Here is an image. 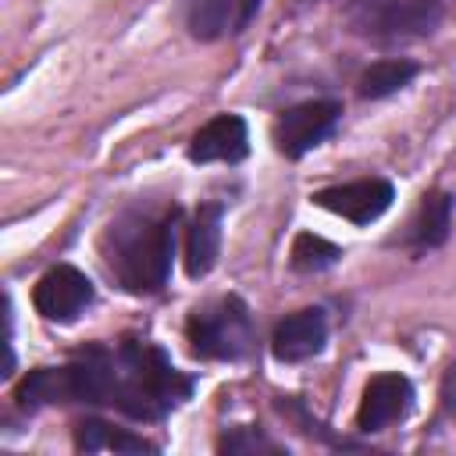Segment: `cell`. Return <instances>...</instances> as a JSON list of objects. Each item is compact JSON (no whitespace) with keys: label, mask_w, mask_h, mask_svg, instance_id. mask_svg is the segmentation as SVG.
<instances>
[{"label":"cell","mask_w":456,"mask_h":456,"mask_svg":"<svg viewBox=\"0 0 456 456\" xmlns=\"http://www.w3.org/2000/svg\"><path fill=\"white\" fill-rule=\"evenodd\" d=\"M192 381L171 367V360L139 338H121L114 349L89 346L75 353L64 367H36L18 385L14 399L21 410H39L53 403H107L135 420L167 417Z\"/></svg>","instance_id":"cell-1"},{"label":"cell","mask_w":456,"mask_h":456,"mask_svg":"<svg viewBox=\"0 0 456 456\" xmlns=\"http://www.w3.org/2000/svg\"><path fill=\"white\" fill-rule=\"evenodd\" d=\"M175 228H178V207L164 214L125 210L121 217H114L100 242L107 274L132 296L160 292L171 278Z\"/></svg>","instance_id":"cell-2"},{"label":"cell","mask_w":456,"mask_h":456,"mask_svg":"<svg viewBox=\"0 0 456 456\" xmlns=\"http://www.w3.org/2000/svg\"><path fill=\"white\" fill-rule=\"evenodd\" d=\"M185 338L200 360H242L256 342L249 306L239 296L214 299L192 310V317L185 321Z\"/></svg>","instance_id":"cell-3"},{"label":"cell","mask_w":456,"mask_h":456,"mask_svg":"<svg viewBox=\"0 0 456 456\" xmlns=\"http://www.w3.org/2000/svg\"><path fill=\"white\" fill-rule=\"evenodd\" d=\"M346 21L356 36L392 43L435 32V25L442 21V7L438 0H349Z\"/></svg>","instance_id":"cell-4"},{"label":"cell","mask_w":456,"mask_h":456,"mask_svg":"<svg viewBox=\"0 0 456 456\" xmlns=\"http://www.w3.org/2000/svg\"><path fill=\"white\" fill-rule=\"evenodd\" d=\"M338 118H342V103L338 100H306V103L289 107L274 121L278 153H285L289 160H299L303 153H310L314 146H321L335 132Z\"/></svg>","instance_id":"cell-5"},{"label":"cell","mask_w":456,"mask_h":456,"mask_svg":"<svg viewBox=\"0 0 456 456\" xmlns=\"http://www.w3.org/2000/svg\"><path fill=\"white\" fill-rule=\"evenodd\" d=\"M93 299H96L93 281H89L78 267H71V264L50 267V271L36 281V289H32V306H36V314H39L43 321H57V324L78 321V317L93 306Z\"/></svg>","instance_id":"cell-6"},{"label":"cell","mask_w":456,"mask_h":456,"mask_svg":"<svg viewBox=\"0 0 456 456\" xmlns=\"http://www.w3.org/2000/svg\"><path fill=\"white\" fill-rule=\"evenodd\" d=\"M395 200L392 182L385 178H360V182H346V185H328L321 192H314V203L353 221V224H370L378 221Z\"/></svg>","instance_id":"cell-7"},{"label":"cell","mask_w":456,"mask_h":456,"mask_svg":"<svg viewBox=\"0 0 456 456\" xmlns=\"http://www.w3.org/2000/svg\"><path fill=\"white\" fill-rule=\"evenodd\" d=\"M410 410H413V385H410V378L395 374V370H385V374H374L367 381L360 410H356V428L374 435V431H385L388 424L403 420Z\"/></svg>","instance_id":"cell-8"},{"label":"cell","mask_w":456,"mask_h":456,"mask_svg":"<svg viewBox=\"0 0 456 456\" xmlns=\"http://www.w3.org/2000/svg\"><path fill=\"white\" fill-rule=\"evenodd\" d=\"M324 342H328V317L321 306H306L274 324L271 353L281 363H303V360L317 356L324 349Z\"/></svg>","instance_id":"cell-9"},{"label":"cell","mask_w":456,"mask_h":456,"mask_svg":"<svg viewBox=\"0 0 456 456\" xmlns=\"http://www.w3.org/2000/svg\"><path fill=\"white\" fill-rule=\"evenodd\" d=\"M249 153V132L239 114H217L210 118L189 142V160L192 164H239Z\"/></svg>","instance_id":"cell-10"},{"label":"cell","mask_w":456,"mask_h":456,"mask_svg":"<svg viewBox=\"0 0 456 456\" xmlns=\"http://www.w3.org/2000/svg\"><path fill=\"white\" fill-rule=\"evenodd\" d=\"M221 221H224L221 203L196 207V217L185 232V274L189 278H207L214 271L217 253H221Z\"/></svg>","instance_id":"cell-11"},{"label":"cell","mask_w":456,"mask_h":456,"mask_svg":"<svg viewBox=\"0 0 456 456\" xmlns=\"http://www.w3.org/2000/svg\"><path fill=\"white\" fill-rule=\"evenodd\" d=\"M449 228H452V196L449 192L424 196V203L417 210V221L410 228L413 246L417 249H438L449 239Z\"/></svg>","instance_id":"cell-12"},{"label":"cell","mask_w":456,"mask_h":456,"mask_svg":"<svg viewBox=\"0 0 456 456\" xmlns=\"http://www.w3.org/2000/svg\"><path fill=\"white\" fill-rule=\"evenodd\" d=\"M75 449L82 452H100V449H110V452H153V445L132 431H121V428H110L96 417L82 420L75 428Z\"/></svg>","instance_id":"cell-13"},{"label":"cell","mask_w":456,"mask_h":456,"mask_svg":"<svg viewBox=\"0 0 456 456\" xmlns=\"http://www.w3.org/2000/svg\"><path fill=\"white\" fill-rule=\"evenodd\" d=\"M185 25L196 39H217L228 28H239V0H192L185 11Z\"/></svg>","instance_id":"cell-14"},{"label":"cell","mask_w":456,"mask_h":456,"mask_svg":"<svg viewBox=\"0 0 456 456\" xmlns=\"http://www.w3.org/2000/svg\"><path fill=\"white\" fill-rule=\"evenodd\" d=\"M413 75H417V64H413V61H399V57L374 61V64L360 75V96H363V100L392 96V93H399L403 86H410Z\"/></svg>","instance_id":"cell-15"},{"label":"cell","mask_w":456,"mask_h":456,"mask_svg":"<svg viewBox=\"0 0 456 456\" xmlns=\"http://www.w3.org/2000/svg\"><path fill=\"white\" fill-rule=\"evenodd\" d=\"M342 249L314 232H299L296 242H292V267L303 271V274H317V271H328L331 264H338Z\"/></svg>","instance_id":"cell-16"},{"label":"cell","mask_w":456,"mask_h":456,"mask_svg":"<svg viewBox=\"0 0 456 456\" xmlns=\"http://www.w3.org/2000/svg\"><path fill=\"white\" fill-rule=\"evenodd\" d=\"M278 452V445L271 442V438H264V435H256V431H249V428H235V431H228L224 438H221V452Z\"/></svg>","instance_id":"cell-17"},{"label":"cell","mask_w":456,"mask_h":456,"mask_svg":"<svg viewBox=\"0 0 456 456\" xmlns=\"http://www.w3.org/2000/svg\"><path fill=\"white\" fill-rule=\"evenodd\" d=\"M256 11H260V0H239V28H235V32H242V28L253 21Z\"/></svg>","instance_id":"cell-18"}]
</instances>
